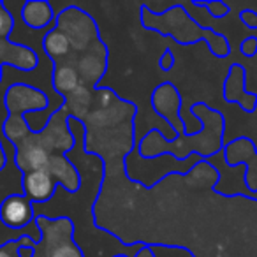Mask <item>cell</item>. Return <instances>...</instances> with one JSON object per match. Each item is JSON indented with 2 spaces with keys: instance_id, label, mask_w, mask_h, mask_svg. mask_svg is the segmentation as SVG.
Wrapping results in <instances>:
<instances>
[{
  "instance_id": "6da1fadb",
  "label": "cell",
  "mask_w": 257,
  "mask_h": 257,
  "mask_svg": "<svg viewBox=\"0 0 257 257\" xmlns=\"http://www.w3.org/2000/svg\"><path fill=\"white\" fill-rule=\"evenodd\" d=\"M4 102L8 107V120L4 123V133L6 140L18 147L23 140L30 134V128L25 121L27 113H34V111H43L48 107V95L41 90L34 88L29 85H13L11 88L6 92Z\"/></svg>"
},
{
  "instance_id": "8992f818",
  "label": "cell",
  "mask_w": 257,
  "mask_h": 257,
  "mask_svg": "<svg viewBox=\"0 0 257 257\" xmlns=\"http://www.w3.org/2000/svg\"><path fill=\"white\" fill-rule=\"evenodd\" d=\"M51 154L37 141H34L32 133L16 147L15 162L20 171L25 175L30 171H48Z\"/></svg>"
},
{
  "instance_id": "4fadbf2b",
  "label": "cell",
  "mask_w": 257,
  "mask_h": 257,
  "mask_svg": "<svg viewBox=\"0 0 257 257\" xmlns=\"http://www.w3.org/2000/svg\"><path fill=\"white\" fill-rule=\"evenodd\" d=\"M152 102H154V107L157 109V113L166 116L169 123H171V114H178V109H180L178 90H176L171 83H164V85L159 86L154 92Z\"/></svg>"
},
{
  "instance_id": "ffe728a7",
  "label": "cell",
  "mask_w": 257,
  "mask_h": 257,
  "mask_svg": "<svg viewBox=\"0 0 257 257\" xmlns=\"http://www.w3.org/2000/svg\"><path fill=\"white\" fill-rule=\"evenodd\" d=\"M239 50L245 57H253L257 53V37H246L239 46Z\"/></svg>"
},
{
  "instance_id": "9c48e42d",
  "label": "cell",
  "mask_w": 257,
  "mask_h": 257,
  "mask_svg": "<svg viewBox=\"0 0 257 257\" xmlns=\"http://www.w3.org/2000/svg\"><path fill=\"white\" fill-rule=\"evenodd\" d=\"M0 65L30 72L37 69L39 57L34 50L22 44H15L9 39H0Z\"/></svg>"
},
{
  "instance_id": "7402d4cb",
  "label": "cell",
  "mask_w": 257,
  "mask_h": 257,
  "mask_svg": "<svg viewBox=\"0 0 257 257\" xmlns=\"http://www.w3.org/2000/svg\"><path fill=\"white\" fill-rule=\"evenodd\" d=\"M18 255L20 257H34L36 253H34V248H30V246H20Z\"/></svg>"
},
{
  "instance_id": "5b68a950",
  "label": "cell",
  "mask_w": 257,
  "mask_h": 257,
  "mask_svg": "<svg viewBox=\"0 0 257 257\" xmlns=\"http://www.w3.org/2000/svg\"><path fill=\"white\" fill-rule=\"evenodd\" d=\"M36 220L34 203L23 194L8 196L0 204V222L11 231H22Z\"/></svg>"
},
{
  "instance_id": "3957f363",
  "label": "cell",
  "mask_w": 257,
  "mask_h": 257,
  "mask_svg": "<svg viewBox=\"0 0 257 257\" xmlns=\"http://www.w3.org/2000/svg\"><path fill=\"white\" fill-rule=\"evenodd\" d=\"M57 29H60L71 41L72 51L88 50L99 41L97 25L85 11L78 8H67L57 18Z\"/></svg>"
},
{
  "instance_id": "ba28073f",
  "label": "cell",
  "mask_w": 257,
  "mask_h": 257,
  "mask_svg": "<svg viewBox=\"0 0 257 257\" xmlns=\"http://www.w3.org/2000/svg\"><path fill=\"white\" fill-rule=\"evenodd\" d=\"M106 55H107L106 46H104L100 39L97 41V43H93L92 46L86 50V55L78 64L79 79H83L81 85L93 86L102 78V74L106 72V65H107Z\"/></svg>"
},
{
  "instance_id": "ac0fdd59",
  "label": "cell",
  "mask_w": 257,
  "mask_h": 257,
  "mask_svg": "<svg viewBox=\"0 0 257 257\" xmlns=\"http://www.w3.org/2000/svg\"><path fill=\"white\" fill-rule=\"evenodd\" d=\"M196 6H201V8H206L210 11L211 16L215 18H222L229 13V6H225L224 2H204V4H196Z\"/></svg>"
},
{
  "instance_id": "8fae6325",
  "label": "cell",
  "mask_w": 257,
  "mask_h": 257,
  "mask_svg": "<svg viewBox=\"0 0 257 257\" xmlns=\"http://www.w3.org/2000/svg\"><path fill=\"white\" fill-rule=\"evenodd\" d=\"M48 173L55 178L57 185L67 192H78L81 187V175H79L78 168L65 155H51Z\"/></svg>"
},
{
  "instance_id": "7c38bea8",
  "label": "cell",
  "mask_w": 257,
  "mask_h": 257,
  "mask_svg": "<svg viewBox=\"0 0 257 257\" xmlns=\"http://www.w3.org/2000/svg\"><path fill=\"white\" fill-rule=\"evenodd\" d=\"M231 74L225 79L224 85V97L225 100H231V102H238L241 104V97L243 100H248V104L252 107H255L257 104V95L255 93H245L243 90V81H245V69L241 65L234 64L231 69ZM245 109H246V102H245Z\"/></svg>"
},
{
  "instance_id": "e0dca14e",
  "label": "cell",
  "mask_w": 257,
  "mask_h": 257,
  "mask_svg": "<svg viewBox=\"0 0 257 257\" xmlns=\"http://www.w3.org/2000/svg\"><path fill=\"white\" fill-rule=\"evenodd\" d=\"M13 30H15V18L9 9H6L4 2H0V39H9Z\"/></svg>"
},
{
  "instance_id": "603a6c76",
  "label": "cell",
  "mask_w": 257,
  "mask_h": 257,
  "mask_svg": "<svg viewBox=\"0 0 257 257\" xmlns=\"http://www.w3.org/2000/svg\"><path fill=\"white\" fill-rule=\"evenodd\" d=\"M8 166V155H6V150L4 147H2V143H0V171Z\"/></svg>"
},
{
  "instance_id": "52a82bcc",
  "label": "cell",
  "mask_w": 257,
  "mask_h": 257,
  "mask_svg": "<svg viewBox=\"0 0 257 257\" xmlns=\"http://www.w3.org/2000/svg\"><path fill=\"white\" fill-rule=\"evenodd\" d=\"M23 196L34 204L48 203L57 192V182L48 171H30L22 176Z\"/></svg>"
},
{
  "instance_id": "d4e9b609",
  "label": "cell",
  "mask_w": 257,
  "mask_h": 257,
  "mask_svg": "<svg viewBox=\"0 0 257 257\" xmlns=\"http://www.w3.org/2000/svg\"><path fill=\"white\" fill-rule=\"evenodd\" d=\"M114 257H125V255H114Z\"/></svg>"
},
{
  "instance_id": "9a60e30c",
  "label": "cell",
  "mask_w": 257,
  "mask_h": 257,
  "mask_svg": "<svg viewBox=\"0 0 257 257\" xmlns=\"http://www.w3.org/2000/svg\"><path fill=\"white\" fill-rule=\"evenodd\" d=\"M79 85H81V79H79L78 69L69 64L55 65V72H53L55 92L60 93L62 97H67L69 93L74 92Z\"/></svg>"
},
{
  "instance_id": "cb8c5ba5",
  "label": "cell",
  "mask_w": 257,
  "mask_h": 257,
  "mask_svg": "<svg viewBox=\"0 0 257 257\" xmlns=\"http://www.w3.org/2000/svg\"><path fill=\"white\" fill-rule=\"evenodd\" d=\"M134 257H155V255H154V252H152L150 246H145V245H143V248H141L140 252H138Z\"/></svg>"
},
{
  "instance_id": "5bb4252c",
  "label": "cell",
  "mask_w": 257,
  "mask_h": 257,
  "mask_svg": "<svg viewBox=\"0 0 257 257\" xmlns=\"http://www.w3.org/2000/svg\"><path fill=\"white\" fill-rule=\"evenodd\" d=\"M43 48H44V53L53 62L65 60V58L69 57V53L72 51L71 41H69V37L65 36L60 29H57V23H55L53 29L44 36Z\"/></svg>"
},
{
  "instance_id": "d6986e66",
  "label": "cell",
  "mask_w": 257,
  "mask_h": 257,
  "mask_svg": "<svg viewBox=\"0 0 257 257\" xmlns=\"http://www.w3.org/2000/svg\"><path fill=\"white\" fill-rule=\"evenodd\" d=\"M239 20L243 22V25L248 27L250 30H257V13L252 9H246V11L239 13Z\"/></svg>"
},
{
  "instance_id": "44dd1931",
  "label": "cell",
  "mask_w": 257,
  "mask_h": 257,
  "mask_svg": "<svg viewBox=\"0 0 257 257\" xmlns=\"http://www.w3.org/2000/svg\"><path fill=\"white\" fill-rule=\"evenodd\" d=\"M162 71H171V67L175 65V55H173L171 50H166L161 57V62H159Z\"/></svg>"
},
{
  "instance_id": "7a4b0ae2",
  "label": "cell",
  "mask_w": 257,
  "mask_h": 257,
  "mask_svg": "<svg viewBox=\"0 0 257 257\" xmlns=\"http://www.w3.org/2000/svg\"><path fill=\"white\" fill-rule=\"evenodd\" d=\"M36 224L41 231V241L34 246V257H85L74 241V225L67 217H39Z\"/></svg>"
},
{
  "instance_id": "30bf717a",
  "label": "cell",
  "mask_w": 257,
  "mask_h": 257,
  "mask_svg": "<svg viewBox=\"0 0 257 257\" xmlns=\"http://www.w3.org/2000/svg\"><path fill=\"white\" fill-rule=\"evenodd\" d=\"M22 22L30 30L39 32V30L55 27L57 18H55L53 8H51L50 2H46V0H29V2H23Z\"/></svg>"
},
{
  "instance_id": "277c9868",
  "label": "cell",
  "mask_w": 257,
  "mask_h": 257,
  "mask_svg": "<svg viewBox=\"0 0 257 257\" xmlns=\"http://www.w3.org/2000/svg\"><path fill=\"white\" fill-rule=\"evenodd\" d=\"M69 118L71 116H69L65 107L55 111V113L51 114L48 125L44 127V131H41V133H32L34 141H37L41 147L46 148L51 155H55V154L67 155L76 145L74 136L71 134L69 125H67Z\"/></svg>"
},
{
  "instance_id": "2e32d148",
  "label": "cell",
  "mask_w": 257,
  "mask_h": 257,
  "mask_svg": "<svg viewBox=\"0 0 257 257\" xmlns=\"http://www.w3.org/2000/svg\"><path fill=\"white\" fill-rule=\"evenodd\" d=\"M20 246H30L34 248L36 241L29 238V236H22L18 239H13V241H6L0 245V257H20L18 255V248Z\"/></svg>"
}]
</instances>
